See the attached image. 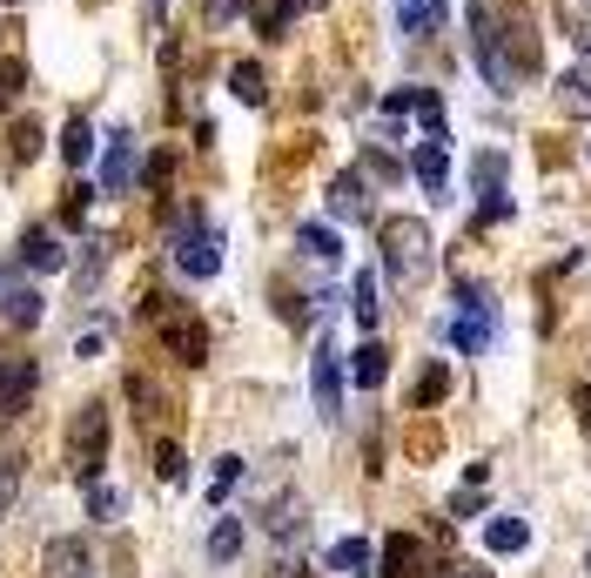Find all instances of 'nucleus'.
I'll list each match as a JSON object with an SVG mask.
<instances>
[{
	"mask_svg": "<svg viewBox=\"0 0 591 578\" xmlns=\"http://www.w3.org/2000/svg\"><path fill=\"white\" fill-rule=\"evenodd\" d=\"M41 571L48 578H88V545H82V538H48V545H41Z\"/></svg>",
	"mask_w": 591,
	"mask_h": 578,
	"instance_id": "6e6552de",
	"label": "nucleus"
},
{
	"mask_svg": "<svg viewBox=\"0 0 591 578\" xmlns=\"http://www.w3.org/2000/svg\"><path fill=\"white\" fill-rule=\"evenodd\" d=\"M235 478H243V457H222V465H216V484H209V491H216V497H222V491H229V484H235Z\"/></svg>",
	"mask_w": 591,
	"mask_h": 578,
	"instance_id": "c756f323",
	"label": "nucleus"
},
{
	"mask_svg": "<svg viewBox=\"0 0 591 578\" xmlns=\"http://www.w3.org/2000/svg\"><path fill=\"white\" fill-rule=\"evenodd\" d=\"M34 148H41V128H34V122H14V162H34Z\"/></svg>",
	"mask_w": 591,
	"mask_h": 578,
	"instance_id": "c85d7f7f",
	"label": "nucleus"
},
{
	"mask_svg": "<svg viewBox=\"0 0 591 578\" xmlns=\"http://www.w3.org/2000/svg\"><path fill=\"white\" fill-rule=\"evenodd\" d=\"M349 303H357V323H364V330H377V276H370V269L357 276V290H349Z\"/></svg>",
	"mask_w": 591,
	"mask_h": 578,
	"instance_id": "5701e85b",
	"label": "nucleus"
},
{
	"mask_svg": "<svg viewBox=\"0 0 591 578\" xmlns=\"http://www.w3.org/2000/svg\"><path fill=\"white\" fill-rule=\"evenodd\" d=\"M578 417H584V431H591V391H578Z\"/></svg>",
	"mask_w": 591,
	"mask_h": 578,
	"instance_id": "7c9ffc66",
	"label": "nucleus"
},
{
	"mask_svg": "<svg viewBox=\"0 0 591 578\" xmlns=\"http://www.w3.org/2000/svg\"><path fill=\"white\" fill-rule=\"evenodd\" d=\"M8 8H27V0H8Z\"/></svg>",
	"mask_w": 591,
	"mask_h": 578,
	"instance_id": "72a5a7b5",
	"label": "nucleus"
},
{
	"mask_svg": "<svg viewBox=\"0 0 591 578\" xmlns=\"http://www.w3.org/2000/svg\"><path fill=\"white\" fill-rule=\"evenodd\" d=\"M21 262L41 269V276H54V269H67V249L48 236V229H27V236H21Z\"/></svg>",
	"mask_w": 591,
	"mask_h": 578,
	"instance_id": "9b49d317",
	"label": "nucleus"
},
{
	"mask_svg": "<svg viewBox=\"0 0 591 578\" xmlns=\"http://www.w3.org/2000/svg\"><path fill=\"white\" fill-rule=\"evenodd\" d=\"M175 269H182V276H195V283H209L216 269H222V236H216L202 216H188V222L175 229Z\"/></svg>",
	"mask_w": 591,
	"mask_h": 578,
	"instance_id": "7ed1b4c3",
	"label": "nucleus"
},
{
	"mask_svg": "<svg viewBox=\"0 0 591 578\" xmlns=\"http://www.w3.org/2000/svg\"><path fill=\"white\" fill-rule=\"evenodd\" d=\"M235 552H243V525H235V518H216V531H209V558L229 565Z\"/></svg>",
	"mask_w": 591,
	"mask_h": 578,
	"instance_id": "aec40b11",
	"label": "nucleus"
},
{
	"mask_svg": "<svg viewBox=\"0 0 591 578\" xmlns=\"http://www.w3.org/2000/svg\"><path fill=\"white\" fill-rule=\"evenodd\" d=\"M296 249H303L309 262H343V236H336L330 222H303V229H296Z\"/></svg>",
	"mask_w": 591,
	"mask_h": 578,
	"instance_id": "ddd939ff",
	"label": "nucleus"
},
{
	"mask_svg": "<svg viewBox=\"0 0 591 578\" xmlns=\"http://www.w3.org/2000/svg\"><path fill=\"white\" fill-rule=\"evenodd\" d=\"M410 565H417V538H410V531L383 538V571H377V578H404Z\"/></svg>",
	"mask_w": 591,
	"mask_h": 578,
	"instance_id": "dca6fc26",
	"label": "nucleus"
},
{
	"mask_svg": "<svg viewBox=\"0 0 591 578\" xmlns=\"http://www.w3.org/2000/svg\"><path fill=\"white\" fill-rule=\"evenodd\" d=\"M162 343H169V357H175V364H202V357H209V330L195 323V317L162 323Z\"/></svg>",
	"mask_w": 591,
	"mask_h": 578,
	"instance_id": "0eeeda50",
	"label": "nucleus"
},
{
	"mask_svg": "<svg viewBox=\"0 0 591 578\" xmlns=\"http://www.w3.org/2000/svg\"><path fill=\"white\" fill-rule=\"evenodd\" d=\"M122 512V491H108V484H88V518H114Z\"/></svg>",
	"mask_w": 591,
	"mask_h": 578,
	"instance_id": "bb28decb",
	"label": "nucleus"
},
{
	"mask_svg": "<svg viewBox=\"0 0 591 578\" xmlns=\"http://www.w3.org/2000/svg\"><path fill=\"white\" fill-rule=\"evenodd\" d=\"M41 310H48V303L34 296V290H8V323H14V330H34V323H41Z\"/></svg>",
	"mask_w": 591,
	"mask_h": 578,
	"instance_id": "6ab92c4d",
	"label": "nucleus"
},
{
	"mask_svg": "<svg viewBox=\"0 0 591 578\" xmlns=\"http://www.w3.org/2000/svg\"><path fill=\"white\" fill-rule=\"evenodd\" d=\"M155 8H169V0H155Z\"/></svg>",
	"mask_w": 591,
	"mask_h": 578,
	"instance_id": "f704fd0d",
	"label": "nucleus"
},
{
	"mask_svg": "<svg viewBox=\"0 0 591 578\" xmlns=\"http://www.w3.org/2000/svg\"><path fill=\"white\" fill-rule=\"evenodd\" d=\"M21 88H27V67H21V61H8V67H0V108L21 101Z\"/></svg>",
	"mask_w": 591,
	"mask_h": 578,
	"instance_id": "cd10ccee",
	"label": "nucleus"
},
{
	"mask_svg": "<svg viewBox=\"0 0 591 578\" xmlns=\"http://www.w3.org/2000/svg\"><path fill=\"white\" fill-rule=\"evenodd\" d=\"M155 471H162V484H182L188 478V457L175 444H162V451H155Z\"/></svg>",
	"mask_w": 591,
	"mask_h": 578,
	"instance_id": "a878e982",
	"label": "nucleus"
},
{
	"mask_svg": "<svg viewBox=\"0 0 591 578\" xmlns=\"http://www.w3.org/2000/svg\"><path fill=\"white\" fill-rule=\"evenodd\" d=\"M128 182H135V135H108V148H101V188H108V196H128Z\"/></svg>",
	"mask_w": 591,
	"mask_h": 578,
	"instance_id": "423d86ee",
	"label": "nucleus"
},
{
	"mask_svg": "<svg viewBox=\"0 0 591 578\" xmlns=\"http://www.w3.org/2000/svg\"><path fill=\"white\" fill-rule=\"evenodd\" d=\"M383 256H390V276L417 283L423 269H430V229L417 216H390L383 222Z\"/></svg>",
	"mask_w": 591,
	"mask_h": 578,
	"instance_id": "f03ea898",
	"label": "nucleus"
},
{
	"mask_svg": "<svg viewBox=\"0 0 591 578\" xmlns=\"http://www.w3.org/2000/svg\"><path fill=\"white\" fill-rule=\"evenodd\" d=\"M444 391H451V370H444V364H430V370H423V383H417V410H430Z\"/></svg>",
	"mask_w": 591,
	"mask_h": 578,
	"instance_id": "b1692460",
	"label": "nucleus"
},
{
	"mask_svg": "<svg viewBox=\"0 0 591 578\" xmlns=\"http://www.w3.org/2000/svg\"><path fill=\"white\" fill-rule=\"evenodd\" d=\"M309 391H317V410H323V417H343V364H336L330 343L317 351V364H309Z\"/></svg>",
	"mask_w": 591,
	"mask_h": 578,
	"instance_id": "39448f33",
	"label": "nucleus"
},
{
	"mask_svg": "<svg viewBox=\"0 0 591 578\" xmlns=\"http://www.w3.org/2000/svg\"><path fill=\"white\" fill-rule=\"evenodd\" d=\"M229 88H235V101H249V108H256V101L269 95V82H262V67H256V61H235V74H229Z\"/></svg>",
	"mask_w": 591,
	"mask_h": 578,
	"instance_id": "a211bd4d",
	"label": "nucleus"
},
{
	"mask_svg": "<svg viewBox=\"0 0 591 578\" xmlns=\"http://www.w3.org/2000/svg\"><path fill=\"white\" fill-rule=\"evenodd\" d=\"M578 41H584V54H591V27H584V34H578Z\"/></svg>",
	"mask_w": 591,
	"mask_h": 578,
	"instance_id": "2f4dec72",
	"label": "nucleus"
},
{
	"mask_svg": "<svg viewBox=\"0 0 591 578\" xmlns=\"http://www.w3.org/2000/svg\"><path fill=\"white\" fill-rule=\"evenodd\" d=\"M283 578H303V571H296V565H290V571H283Z\"/></svg>",
	"mask_w": 591,
	"mask_h": 578,
	"instance_id": "473e14b6",
	"label": "nucleus"
},
{
	"mask_svg": "<svg viewBox=\"0 0 591 578\" xmlns=\"http://www.w3.org/2000/svg\"><path fill=\"white\" fill-rule=\"evenodd\" d=\"M101 457H108V410L101 404H82L74 410V423H67V471L74 478H101Z\"/></svg>",
	"mask_w": 591,
	"mask_h": 578,
	"instance_id": "f257e3e1",
	"label": "nucleus"
},
{
	"mask_svg": "<svg viewBox=\"0 0 591 578\" xmlns=\"http://www.w3.org/2000/svg\"><path fill=\"white\" fill-rule=\"evenodd\" d=\"M558 101H565L571 114H591V67H578V74H565V82H558Z\"/></svg>",
	"mask_w": 591,
	"mask_h": 578,
	"instance_id": "412c9836",
	"label": "nucleus"
},
{
	"mask_svg": "<svg viewBox=\"0 0 591 578\" xmlns=\"http://www.w3.org/2000/svg\"><path fill=\"white\" fill-rule=\"evenodd\" d=\"M330 565H336V571H370V565H377V552L364 545V538H343V545L330 552Z\"/></svg>",
	"mask_w": 591,
	"mask_h": 578,
	"instance_id": "4be33fe9",
	"label": "nucleus"
},
{
	"mask_svg": "<svg viewBox=\"0 0 591 578\" xmlns=\"http://www.w3.org/2000/svg\"><path fill=\"white\" fill-rule=\"evenodd\" d=\"M397 27L410 34V41L438 34V27H444V0H397Z\"/></svg>",
	"mask_w": 591,
	"mask_h": 578,
	"instance_id": "f8f14e48",
	"label": "nucleus"
},
{
	"mask_svg": "<svg viewBox=\"0 0 591 578\" xmlns=\"http://www.w3.org/2000/svg\"><path fill=\"white\" fill-rule=\"evenodd\" d=\"M584 156H591V142H584Z\"/></svg>",
	"mask_w": 591,
	"mask_h": 578,
	"instance_id": "c9c22d12",
	"label": "nucleus"
},
{
	"mask_svg": "<svg viewBox=\"0 0 591 578\" xmlns=\"http://www.w3.org/2000/svg\"><path fill=\"white\" fill-rule=\"evenodd\" d=\"M349 377H357L364 391H377V383L390 377V351H383V343H364V351L349 357Z\"/></svg>",
	"mask_w": 591,
	"mask_h": 578,
	"instance_id": "2eb2a0df",
	"label": "nucleus"
},
{
	"mask_svg": "<svg viewBox=\"0 0 591 578\" xmlns=\"http://www.w3.org/2000/svg\"><path fill=\"white\" fill-rule=\"evenodd\" d=\"M14 497H21V457H0V518L14 512Z\"/></svg>",
	"mask_w": 591,
	"mask_h": 578,
	"instance_id": "393cba45",
	"label": "nucleus"
},
{
	"mask_svg": "<svg viewBox=\"0 0 591 578\" xmlns=\"http://www.w3.org/2000/svg\"><path fill=\"white\" fill-rule=\"evenodd\" d=\"M34 383H41V364L34 357H0V417H21Z\"/></svg>",
	"mask_w": 591,
	"mask_h": 578,
	"instance_id": "20e7f679",
	"label": "nucleus"
},
{
	"mask_svg": "<svg viewBox=\"0 0 591 578\" xmlns=\"http://www.w3.org/2000/svg\"><path fill=\"white\" fill-rule=\"evenodd\" d=\"M484 545H491L497 558H510V552L531 545V525H525V518H491V525H484Z\"/></svg>",
	"mask_w": 591,
	"mask_h": 578,
	"instance_id": "4468645a",
	"label": "nucleus"
},
{
	"mask_svg": "<svg viewBox=\"0 0 591 578\" xmlns=\"http://www.w3.org/2000/svg\"><path fill=\"white\" fill-rule=\"evenodd\" d=\"M330 209H336V222H364V216H370L364 175H336V182H330Z\"/></svg>",
	"mask_w": 591,
	"mask_h": 578,
	"instance_id": "9d476101",
	"label": "nucleus"
},
{
	"mask_svg": "<svg viewBox=\"0 0 591 578\" xmlns=\"http://www.w3.org/2000/svg\"><path fill=\"white\" fill-rule=\"evenodd\" d=\"M61 156H67L74 169H82V162L95 156V128H88V114H74V122H67V135H61Z\"/></svg>",
	"mask_w": 591,
	"mask_h": 578,
	"instance_id": "f3484780",
	"label": "nucleus"
},
{
	"mask_svg": "<svg viewBox=\"0 0 591 578\" xmlns=\"http://www.w3.org/2000/svg\"><path fill=\"white\" fill-rule=\"evenodd\" d=\"M410 169H417V182L430 188V196H444V182H451V156H444V135H430V142H417V156H410Z\"/></svg>",
	"mask_w": 591,
	"mask_h": 578,
	"instance_id": "1a4fd4ad",
	"label": "nucleus"
}]
</instances>
